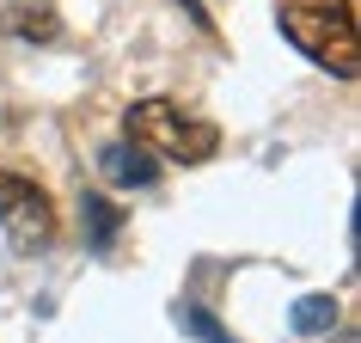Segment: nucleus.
<instances>
[{
	"label": "nucleus",
	"mask_w": 361,
	"mask_h": 343,
	"mask_svg": "<svg viewBox=\"0 0 361 343\" xmlns=\"http://www.w3.org/2000/svg\"><path fill=\"white\" fill-rule=\"evenodd\" d=\"M282 37L294 43L300 56H312L319 68H331L337 80H349L361 68L349 0H282Z\"/></svg>",
	"instance_id": "nucleus-1"
},
{
	"label": "nucleus",
	"mask_w": 361,
	"mask_h": 343,
	"mask_svg": "<svg viewBox=\"0 0 361 343\" xmlns=\"http://www.w3.org/2000/svg\"><path fill=\"white\" fill-rule=\"evenodd\" d=\"M129 141H141L147 153H166V160H184V166H196V160H209L221 148L214 123L190 116L184 104H171V98H141L135 104L129 111Z\"/></svg>",
	"instance_id": "nucleus-2"
},
{
	"label": "nucleus",
	"mask_w": 361,
	"mask_h": 343,
	"mask_svg": "<svg viewBox=\"0 0 361 343\" xmlns=\"http://www.w3.org/2000/svg\"><path fill=\"white\" fill-rule=\"evenodd\" d=\"M0 221H6V233H13L19 246H43V239L56 233V203H49L31 178L0 166Z\"/></svg>",
	"instance_id": "nucleus-3"
},
{
	"label": "nucleus",
	"mask_w": 361,
	"mask_h": 343,
	"mask_svg": "<svg viewBox=\"0 0 361 343\" xmlns=\"http://www.w3.org/2000/svg\"><path fill=\"white\" fill-rule=\"evenodd\" d=\"M104 172H111L116 184H147L153 160H147V153H129V148H111V153H104Z\"/></svg>",
	"instance_id": "nucleus-4"
}]
</instances>
